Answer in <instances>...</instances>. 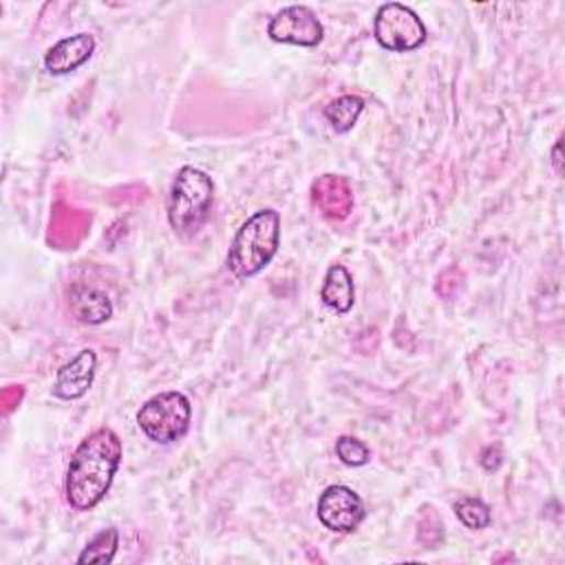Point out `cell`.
<instances>
[{"mask_svg": "<svg viewBox=\"0 0 565 565\" xmlns=\"http://www.w3.org/2000/svg\"><path fill=\"white\" fill-rule=\"evenodd\" d=\"M215 202V183L213 177L195 166H183L172 185L166 204L170 228L183 237L191 239L200 235L206 226Z\"/></svg>", "mask_w": 565, "mask_h": 565, "instance_id": "obj_2", "label": "cell"}, {"mask_svg": "<svg viewBox=\"0 0 565 565\" xmlns=\"http://www.w3.org/2000/svg\"><path fill=\"white\" fill-rule=\"evenodd\" d=\"M98 369V355L93 349H82L67 364L60 366L54 394L60 400H80L93 385Z\"/></svg>", "mask_w": 565, "mask_h": 565, "instance_id": "obj_9", "label": "cell"}, {"mask_svg": "<svg viewBox=\"0 0 565 565\" xmlns=\"http://www.w3.org/2000/svg\"><path fill=\"white\" fill-rule=\"evenodd\" d=\"M320 301L336 314H347L353 307L355 287H353V279L344 265H331L327 270L325 283L320 290Z\"/></svg>", "mask_w": 565, "mask_h": 565, "instance_id": "obj_12", "label": "cell"}, {"mask_svg": "<svg viewBox=\"0 0 565 565\" xmlns=\"http://www.w3.org/2000/svg\"><path fill=\"white\" fill-rule=\"evenodd\" d=\"M453 510L457 519L471 530H484L490 526V508L477 497H462Z\"/></svg>", "mask_w": 565, "mask_h": 565, "instance_id": "obj_16", "label": "cell"}, {"mask_svg": "<svg viewBox=\"0 0 565 565\" xmlns=\"http://www.w3.org/2000/svg\"><path fill=\"white\" fill-rule=\"evenodd\" d=\"M336 455L344 466H364L371 460V451L355 438L342 436L336 440Z\"/></svg>", "mask_w": 565, "mask_h": 565, "instance_id": "obj_17", "label": "cell"}, {"mask_svg": "<svg viewBox=\"0 0 565 565\" xmlns=\"http://www.w3.org/2000/svg\"><path fill=\"white\" fill-rule=\"evenodd\" d=\"M95 52V38L91 34H76L56 43L45 56V69L54 76H67L80 69Z\"/></svg>", "mask_w": 565, "mask_h": 565, "instance_id": "obj_10", "label": "cell"}, {"mask_svg": "<svg viewBox=\"0 0 565 565\" xmlns=\"http://www.w3.org/2000/svg\"><path fill=\"white\" fill-rule=\"evenodd\" d=\"M373 36L383 49L394 54L416 52L427 43V27L422 19L407 5L387 3L373 21Z\"/></svg>", "mask_w": 565, "mask_h": 565, "instance_id": "obj_5", "label": "cell"}, {"mask_svg": "<svg viewBox=\"0 0 565 565\" xmlns=\"http://www.w3.org/2000/svg\"><path fill=\"white\" fill-rule=\"evenodd\" d=\"M364 111V100L360 95H342L325 106V117L336 133H347L355 126L360 113Z\"/></svg>", "mask_w": 565, "mask_h": 565, "instance_id": "obj_14", "label": "cell"}, {"mask_svg": "<svg viewBox=\"0 0 565 565\" xmlns=\"http://www.w3.org/2000/svg\"><path fill=\"white\" fill-rule=\"evenodd\" d=\"M281 215L272 208L255 213L235 235L226 265L239 281H248L263 272L279 252Z\"/></svg>", "mask_w": 565, "mask_h": 565, "instance_id": "obj_3", "label": "cell"}, {"mask_svg": "<svg viewBox=\"0 0 565 565\" xmlns=\"http://www.w3.org/2000/svg\"><path fill=\"white\" fill-rule=\"evenodd\" d=\"M318 519L320 523L338 534L353 532L364 519V504L355 490L349 486H329L318 497Z\"/></svg>", "mask_w": 565, "mask_h": 565, "instance_id": "obj_7", "label": "cell"}, {"mask_svg": "<svg viewBox=\"0 0 565 565\" xmlns=\"http://www.w3.org/2000/svg\"><path fill=\"white\" fill-rule=\"evenodd\" d=\"M561 137L556 139V144H554V148H552V166H554V170H556V174L561 177L563 174V159H561Z\"/></svg>", "mask_w": 565, "mask_h": 565, "instance_id": "obj_19", "label": "cell"}, {"mask_svg": "<svg viewBox=\"0 0 565 565\" xmlns=\"http://www.w3.org/2000/svg\"><path fill=\"white\" fill-rule=\"evenodd\" d=\"M422 512H425V510H422ZM420 528H427V532L420 530L418 539H420V543H425V545H429V547H436V545L444 539V523L440 521V517H438L431 508H427V512L422 515Z\"/></svg>", "mask_w": 565, "mask_h": 565, "instance_id": "obj_18", "label": "cell"}, {"mask_svg": "<svg viewBox=\"0 0 565 565\" xmlns=\"http://www.w3.org/2000/svg\"><path fill=\"white\" fill-rule=\"evenodd\" d=\"M89 226H91V215L67 206H58L52 219V241L63 250L74 248L76 244L82 241Z\"/></svg>", "mask_w": 565, "mask_h": 565, "instance_id": "obj_13", "label": "cell"}, {"mask_svg": "<svg viewBox=\"0 0 565 565\" xmlns=\"http://www.w3.org/2000/svg\"><path fill=\"white\" fill-rule=\"evenodd\" d=\"M122 440L106 427L80 442L65 479V493L71 508L84 512L106 497L122 464Z\"/></svg>", "mask_w": 565, "mask_h": 565, "instance_id": "obj_1", "label": "cell"}, {"mask_svg": "<svg viewBox=\"0 0 565 565\" xmlns=\"http://www.w3.org/2000/svg\"><path fill=\"white\" fill-rule=\"evenodd\" d=\"M69 307L71 314L84 325H102L113 316L111 298L104 292L80 283L69 290Z\"/></svg>", "mask_w": 565, "mask_h": 565, "instance_id": "obj_11", "label": "cell"}, {"mask_svg": "<svg viewBox=\"0 0 565 565\" xmlns=\"http://www.w3.org/2000/svg\"><path fill=\"white\" fill-rule=\"evenodd\" d=\"M120 545V532L117 528H104L100 530L82 550V554L78 556V563H113L115 552Z\"/></svg>", "mask_w": 565, "mask_h": 565, "instance_id": "obj_15", "label": "cell"}, {"mask_svg": "<svg viewBox=\"0 0 565 565\" xmlns=\"http://www.w3.org/2000/svg\"><path fill=\"white\" fill-rule=\"evenodd\" d=\"M193 420V405L181 392H163L146 400L137 414L142 433L157 444L181 440Z\"/></svg>", "mask_w": 565, "mask_h": 565, "instance_id": "obj_4", "label": "cell"}, {"mask_svg": "<svg viewBox=\"0 0 565 565\" xmlns=\"http://www.w3.org/2000/svg\"><path fill=\"white\" fill-rule=\"evenodd\" d=\"M312 204L329 222H344L353 211V191L342 174H323L312 183Z\"/></svg>", "mask_w": 565, "mask_h": 565, "instance_id": "obj_8", "label": "cell"}, {"mask_svg": "<svg viewBox=\"0 0 565 565\" xmlns=\"http://www.w3.org/2000/svg\"><path fill=\"white\" fill-rule=\"evenodd\" d=\"M268 36L274 43L296 47H318L325 38L323 23L307 5H292L281 10L268 25Z\"/></svg>", "mask_w": 565, "mask_h": 565, "instance_id": "obj_6", "label": "cell"}]
</instances>
